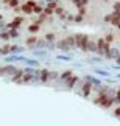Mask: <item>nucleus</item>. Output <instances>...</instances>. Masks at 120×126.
<instances>
[{
	"label": "nucleus",
	"instance_id": "obj_11",
	"mask_svg": "<svg viewBox=\"0 0 120 126\" xmlns=\"http://www.w3.org/2000/svg\"><path fill=\"white\" fill-rule=\"evenodd\" d=\"M95 75H100V76H104V78H111V72L109 70H103V69H95Z\"/></svg>",
	"mask_w": 120,
	"mask_h": 126
},
{
	"label": "nucleus",
	"instance_id": "obj_8",
	"mask_svg": "<svg viewBox=\"0 0 120 126\" xmlns=\"http://www.w3.org/2000/svg\"><path fill=\"white\" fill-rule=\"evenodd\" d=\"M23 62H25L27 65H30V67H39V64H41L37 58H25Z\"/></svg>",
	"mask_w": 120,
	"mask_h": 126
},
{
	"label": "nucleus",
	"instance_id": "obj_3",
	"mask_svg": "<svg viewBox=\"0 0 120 126\" xmlns=\"http://www.w3.org/2000/svg\"><path fill=\"white\" fill-rule=\"evenodd\" d=\"M19 69L17 67H14V65H6V67H3V69H0V75H9V76H13L14 73H16Z\"/></svg>",
	"mask_w": 120,
	"mask_h": 126
},
{
	"label": "nucleus",
	"instance_id": "obj_2",
	"mask_svg": "<svg viewBox=\"0 0 120 126\" xmlns=\"http://www.w3.org/2000/svg\"><path fill=\"white\" fill-rule=\"evenodd\" d=\"M73 37H75V47L80 48V50H83V51H86V42H87L89 37L86 34H75Z\"/></svg>",
	"mask_w": 120,
	"mask_h": 126
},
{
	"label": "nucleus",
	"instance_id": "obj_23",
	"mask_svg": "<svg viewBox=\"0 0 120 126\" xmlns=\"http://www.w3.org/2000/svg\"><path fill=\"white\" fill-rule=\"evenodd\" d=\"M0 50H2V55H9V47L8 45L6 47H2Z\"/></svg>",
	"mask_w": 120,
	"mask_h": 126
},
{
	"label": "nucleus",
	"instance_id": "obj_10",
	"mask_svg": "<svg viewBox=\"0 0 120 126\" xmlns=\"http://www.w3.org/2000/svg\"><path fill=\"white\" fill-rule=\"evenodd\" d=\"M55 47H58L59 50H62V51H69V50H70V47H69V45H67V44H66V41H64V39L58 41V42L55 44Z\"/></svg>",
	"mask_w": 120,
	"mask_h": 126
},
{
	"label": "nucleus",
	"instance_id": "obj_12",
	"mask_svg": "<svg viewBox=\"0 0 120 126\" xmlns=\"http://www.w3.org/2000/svg\"><path fill=\"white\" fill-rule=\"evenodd\" d=\"M25 48L23 47H19V45H14V47H9V53L11 55H19V53H23Z\"/></svg>",
	"mask_w": 120,
	"mask_h": 126
},
{
	"label": "nucleus",
	"instance_id": "obj_1",
	"mask_svg": "<svg viewBox=\"0 0 120 126\" xmlns=\"http://www.w3.org/2000/svg\"><path fill=\"white\" fill-rule=\"evenodd\" d=\"M95 42H97V53L100 56H104L109 50V44L104 41V37H100V39L95 41Z\"/></svg>",
	"mask_w": 120,
	"mask_h": 126
},
{
	"label": "nucleus",
	"instance_id": "obj_19",
	"mask_svg": "<svg viewBox=\"0 0 120 126\" xmlns=\"http://www.w3.org/2000/svg\"><path fill=\"white\" fill-rule=\"evenodd\" d=\"M56 59H59V61H72L73 58H72V55H58Z\"/></svg>",
	"mask_w": 120,
	"mask_h": 126
},
{
	"label": "nucleus",
	"instance_id": "obj_14",
	"mask_svg": "<svg viewBox=\"0 0 120 126\" xmlns=\"http://www.w3.org/2000/svg\"><path fill=\"white\" fill-rule=\"evenodd\" d=\"M33 48H47V41L45 39L36 41V44H34V47H33Z\"/></svg>",
	"mask_w": 120,
	"mask_h": 126
},
{
	"label": "nucleus",
	"instance_id": "obj_6",
	"mask_svg": "<svg viewBox=\"0 0 120 126\" xmlns=\"http://www.w3.org/2000/svg\"><path fill=\"white\" fill-rule=\"evenodd\" d=\"M90 90H92V84H90L89 81H86V83H83V86H81V95L87 98V96H89V94H90Z\"/></svg>",
	"mask_w": 120,
	"mask_h": 126
},
{
	"label": "nucleus",
	"instance_id": "obj_26",
	"mask_svg": "<svg viewBox=\"0 0 120 126\" xmlns=\"http://www.w3.org/2000/svg\"><path fill=\"white\" fill-rule=\"evenodd\" d=\"M114 115H116V117H119V115H120V109H119V108L114 110Z\"/></svg>",
	"mask_w": 120,
	"mask_h": 126
},
{
	"label": "nucleus",
	"instance_id": "obj_21",
	"mask_svg": "<svg viewBox=\"0 0 120 126\" xmlns=\"http://www.w3.org/2000/svg\"><path fill=\"white\" fill-rule=\"evenodd\" d=\"M44 39H45L47 42L53 44V42H55V34H51V33H50V34H45V37H44Z\"/></svg>",
	"mask_w": 120,
	"mask_h": 126
},
{
	"label": "nucleus",
	"instance_id": "obj_4",
	"mask_svg": "<svg viewBox=\"0 0 120 126\" xmlns=\"http://www.w3.org/2000/svg\"><path fill=\"white\" fill-rule=\"evenodd\" d=\"M31 53H33V58H47V50L45 48H31Z\"/></svg>",
	"mask_w": 120,
	"mask_h": 126
},
{
	"label": "nucleus",
	"instance_id": "obj_29",
	"mask_svg": "<svg viewBox=\"0 0 120 126\" xmlns=\"http://www.w3.org/2000/svg\"><path fill=\"white\" fill-rule=\"evenodd\" d=\"M0 19H2V16H0Z\"/></svg>",
	"mask_w": 120,
	"mask_h": 126
},
{
	"label": "nucleus",
	"instance_id": "obj_15",
	"mask_svg": "<svg viewBox=\"0 0 120 126\" xmlns=\"http://www.w3.org/2000/svg\"><path fill=\"white\" fill-rule=\"evenodd\" d=\"M72 75H73V73H72L70 70H66V72H62V73H61L59 79H61V81H67V79H69V78H70Z\"/></svg>",
	"mask_w": 120,
	"mask_h": 126
},
{
	"label": "nucleus",
	"instance_id": "obj_13",
	"mask_svg": "<svg viewBox=\"0 0 120 126\" xmlns=\"http://www.w3.org/2000/svg\"><path fill=\"white\" fill-rule=\"evenodd\" d=\"M39 81H42V83L49 81V70H41L39 72Z\"/></svg>",
	"mask_w": 120,
	"mask_h": 126
},
{
	"label": "nucleus",
	"instance_id": "obj_20",
	"mask_svg": "<svg viewBox=\"0 0 120 126\" xmlns=\"http://www.w3.org/2000/svg\"><path fill=\"white\" fill-rule=\"evenodd\" d=\"M102 59H103V56H92V58H90V59H89V62H90V64H95V62H102Z\"/></svg>",
	"mask_w": 120,
	"mask_h": 126
},
{
	"label": "nucleus",
	"instance_id": "obj_24",
	"mask_svg": "<svg viewBox=\"0 0 120 126\" xmlns=\"http://www.w3.org/2000/svg\"><path fill=\"white\" fill-rule=\"evenodd\" d=\"M0 39L8 41V39H9V33H0Z\"/></svg>",
	"mask_w": 120,
	"mask_h": 126
},
{
	"label": "nucleus",
	"instance_id": "obj_22",
	"mask_svg": "<svg viewBox=\"0 0 120 126\" xmlns=\"http://www.w3.org/2000/svg\"><path fill=\"white\" fill-rule=\"evenodd\" d=\"M37 30H39V25H37V23H34V25H30V27H28V31H30V33H36Z\"/></svg>",
	"mask_w": 120,
	"mask_h": 126
},
{
	"label": "nucleus",
	"instance_id": "obj_5",
	"mask_svg": "<svg viewBox=\"0 0 120 126\" xmlns=\"http://www.w3.org/2000/svg\"><path fill=\"white\" fill-rule=\"evenodd\" d=\"M119 55H120V50H119V48H116V47L111 48V47H109V50H108V53L104 56H106L108 59H117Z\"/></svg>",
	"mask_w": 120,
	"mask_h": 126
},
{
	"label": "nucleus",
	"instance_id": "obj_27",
	"mask_svg": "<svg viewBox=\"0 0 120 126\" xmlns=\"http://www.w3.org/2000/svg\"><path fill=\"white\" fill-rule=\"evenodd\" d=\"M0 56H2V50H0Z\"/></svg>",
	"mask_w": 120,
	"mask_h": 126
},
{
	"label": "nucleus",
	"instance_id": "obj_9",
	"mask_svg": "<svg viewBox=\"0 0 120 126\" xmlns=\"http://www.w3.org/2000/svg\"><path fill=\"white\" fill-rule=\"evenodd\" d=\"M33 6H34V2H31V0H30L28 3L22 5V6H20V9H22L23 13H27V14H31V13H33Z\"/></svg>",
	"mask_w": 120,
	"mask_h": 126
},
{
	"label": "nucleus",
	"instance_id": "obj_28",
	"mask_svg": "<svg viewBox=\"0 0 120 126\" xmlns=\"http://www.w3.org/2000/svg\"><path fill=\"white\" fill-rule=\"evenodd\" d=\"M103 2H109V0H103Z\"/></svg>",
	"mask_w": 120,
	"mask_h": 126
},
{
	"label": "nucleus",
	"instance_id": "obj_18",
	"mask_svg": "<svg viewBox=\"0 0 120 126\" xmlns=\"http://www.w3.org/2000/svg\"><path fill=\"white\" fill-rule=\"evenodd\" d=\"M36 41H37L36 37H28V39H27V47H28V48H30V50H31V48L34 47V44H36Z\"/></svg>",
	"mask_w": 120,
	"mask_h": 126
},
{
	"label": "nucleus",
	"instance_id": "obj_25",
	"mask_svg": "<svg viewBox=\"0 0 120 126\" xmlns=\"http://www.w3.org/2000/svg\"><path fill=\"white\" fill-rule=\"evenodd\" d=\"M104 41H106V42H108V44H111V42H112V41H114V36H112V34H108V36H106V37H104Z\"/></svg>",
	"mask_w": 120,
	"mask_h": 126
},
{
	"label": "nucleus",
	"instance_id": "obj_7",
	"mask_svg": "<svg viewBox=\"0 0 120 126\" xmlns=\"http://www.w3.org/2000/svg\"><path fill=\"white\" fill-rule=\"evenodd\" d=\"M86 51L97 53V42L94 39H87V42H86Z\"/></svg>",
	"mask_w": 120,
	"mask_h": 126
},
{
	"label": "nucleus",
	"instance_id": "obj_16",
	"mask_svg": "<svg viewBox=\"0 0 120 126\" xmlns=\"http://www.w3.org/2000/svg\"><path fill=\"white\" fill-rule=\"evenodd\" d=\"M64 41H66V44H67L70 48L75 47V37H73V36H67V37H64Z\"/></svg>",
	"mask_w": 120,
	"mask_h": 126
},
{
	"label": "nucleus",
	"instance_id": "obj_17",
	"mask_svg": "<svg viewBox=\"0 0 120 126\" xmlns=\"http://www.w3.org/2000/svg\"><path fill=\"white\" fill-rule=\"evenodd\" d=\"M76 81H78V78H76V76H73V75H72L70 78L67 79V86H69L70 89H73V86H75V83H76Z\"/></svg>",
	"mask_w": 120,
	"mask_h": 126
}]
</instances>
